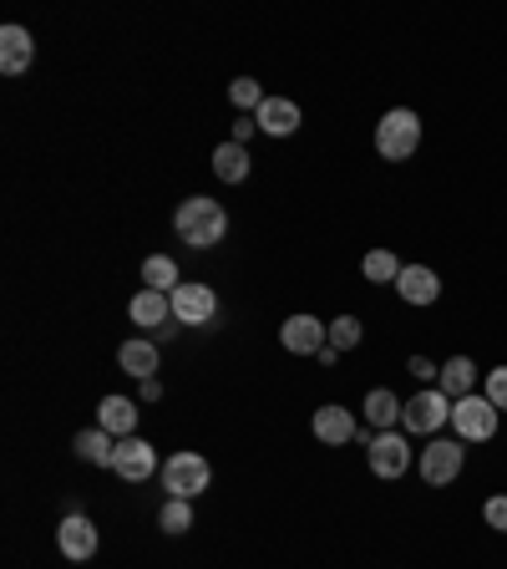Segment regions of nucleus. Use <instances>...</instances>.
<instances>
[{"label":"nucleus","instance_id":"a878e982","mask_svg":"<svg viewBox=\"0 0 507 569\" xmlns=\"http://www.w3.org/2000/svg\"><path fill=\"white\" fill-rule=\"evenodd\" d=\"M229 102H233L239 112H259V108H264V87H259L254 77H233V81H229Z\"/></svg>","mask_w":507,"mask_h":569},{"label":"nucleus","instance_id":"f257e3e1","mask_svg":"<svg viewBox=\"0 0 507 569\" xmlns=\"http://www.w3.org/2000/svg\"><path fill=\"white\" fill-rule=\"evenodd\" d=\"M173 229H178V239H183L188 250H214V244H224V235H229V214H224V204L193 193V199L178 204Z\"/></svg>","mask_w":507,"mask_h":569},{"label":"nucleus","instance_id":"a211bd4d","mask_svg":"<svg viewBox=\"0 0 507 569\" xmlns=\"http://www.w3.org/2000/svg\"><path fill=\"white\" fill-rule=\"evenodd\" d=\"M436 387H442L452 402H457V396H472L477 392V362H472V356H446Z\"/></svg>","mask_w":507,"mask_h":569},{"label":"nucleus","instance_id":"c85d7f7f","mask_svg":"<svg viewBox=\"0 0 507 569\" xmlns=\"http://www.w3.org/2000/svg\"><path fill=\"white\" fill-rule=\"evenodd\" d=\"M482 519H487V529L507 534V493H492L487 504H482Z\"/></svg>","mask_w":507,"mask_h":569},{"label":"nucleus","instance_id":"39448f33","mask_svg":"<svg viewBox=\"0 0 507 569\" xmlns=\"http://www.w3.org/2000/svg\"><path fill=\"white\" fill-rule=\"evenodd\" d=\"M497 422H503V412L492 407L482 392L452 402V427H457L461 443H487V438H497Z\"/></svg>","mask_w":507,"mask_h":569},{"label":"nucleus","instance_id":"6e6552de","mask_svg":"<svg viewBox=\"0 0 507 569\" xmlns=\"http://www.w3.org/2000/svg\"><path fill=\"white\" fill-rule=\"evenodd\" d=\"M163 463H157L153 443L148 438H117V458H112V473L123 478V483H148Z\"/></svg>","mask_w":507,"mask_h":569},{"label":"nucleus","instance_id":"f3484780","mask_svg":"<svg viewBox=\"0 0 507 569\" xmlns=\"http://www.w3.org/2000/svg\"><path fill=\"white\" fill-rule=\"evenodd\" d=\"M117 366H123L127 377L153 381L157 377V346H153V341H142V336H132V341L117 346Z\"/></svg>","mask_w":507,"mask_h":569},{"label":"nucleus","instance_id":"7ed1b4c3","mask_svg":"<svg viewBox=\"0 0 507 569\" xmlns=\"http://www.w3.org/2000/svg\"><path fill=\"white\" fill-rule=\"evenodd\" d=\"M452 422V396L442 387H421L416 396H406V407H401V427L411 432V438H442V427Z\"/></svg>","mask_w":507,"mask_h":569},{"label":"nucleus","instance_id":"2eb2a0df","mask_svg":"<svg viewBox=\"0 0 507 569\" xmlns=\"http://www.w3.org/2000/svg\"><path fill=\"white\" fill-rule=\"evenodd\" d=\"M254 123H259V132H269V138H290L294 127H300V102H290V97H264V108L254 112Z\"/></svg>","mask_w":507,"mask_h":569},{"label":"nucleus","instance_id":"0eeeda50","mask_svg":"<svg viewBox=\"0 0 507 569\" xmlns=\"http://www.w3.org/2000/svg\"><path fill=\"white\" fill-rule=\"evenodd\" d=\"M173 301V320L178 326H208V320L218 316V295L214 284H199V280H183L178 290L168 295Z\"/></svg>","mask_w":507,"mask_h":569},{"label":"nucleus","instance_id":"9d476101","mask_svg":"<svg viewBox=\"0 0 507 569\" xmlns=\"http://www.w3.org/2000/svg\"><path fill=\"white\" fill-rule=\"evenodd\" d=\"M366 453H370V473L385 478V483H396V478L411 468V443H406L401 432H381Z\"/></svg>","mask_w":507,"mask_h":569},{"label":"nucleus","instance_id":"4468645a","mask_svg":"<svg viewBox=\"0 0 507 569\" xmlns=\"http://www.w3.org/2000/svg\"><path fill=\"white\" fill-rule=\"evenodd\" d=\"M309 432L320 438L325 447H345V443H355V417H351V407H315V417H309Z\"/></svg>","mask_w":507,"mask_h":569},{"label":"nucleus","instance_id":"423d86ee","mask_svg":"<svg viewBox=\"0 0 507 569\" xmlns=\"http://www.w3.org/2000/svg\"><path fill=\"white\" fill-rule=\"evenodd\" d=\"M461 463H467V447L457 443V438H431L427 447H421V478H427L431 489H446L452 478L461 473Z\"/></svg>","mask_w":507,"mask_h":569},{"label":"nucleus","instance_id":"1a4fd4ad","mask_svg":"<svg viewBox=\"0 0 507 569\" xmlns=\"http://www.w3.org/2000/svg\"><path fill=\"white\" fill-rule=\"evenodd\" d=\"M279 346L294 351V356H320V351L330 346V326L315 316H290L279 326Z\"/></svg>","mask_w":507,"mask_h":569},{"label":"nucleus","instance_id":"6ab92c4d","mask_svg":"<svg viewBox=\"0 0 507 569\" xmlns=\"http://www.w3.org/2000/svg\"><path fill=\"white\" fill-rule=\"evenodd\" d=\"M127 316H132V326H168V316H173V301L163 295V290H138L132 295V305H127Z\"/></svg>","mask_w":507,"mask_h":569},{"label":"nucleus","instance_id":"9b49d317","mask_svg":"<svg viewBox=\"0 0 507 569\" xmlns=\"http://www.w3.org/2000/svg\"><path fill=\"white\" fill-rule=\"evenodd\" d=\"M56 549L66 554V559H92L97 554V523L87 519V514H66L62 523H56Z\"/></svg>","mask_w":507,"mask_h":569},{"label":"nucleus","instance_id":"c756f323","mask_svg":"<svg viewBox=\"0 0 507 569\" xmlns=\"http://www.w3.org/2000/svg\"><path fill=\"white\" fill-rule=\"evenodd\" d=\"M406 366H411V377H421V381H436V377H442V366L431 362V356H411Z\"/></svg>","mask_w":507,"mask_h":569},{"label":"nucleus","instance_id":"412c9836","mask_svg":"<svg viewBox=\"0 0 507 569\" xmlns=\"http://www.w3.org/2000/svg\"><path fill=\"white\" fill-rule=\"evenodd\" d=\"M401 407H406V402H401L391 387H376V392H366V422L381 427V432H396Z\"/></svg>","mask_w":507,"mask_h":569},{"label":"nucleus","instance_id":"b1692460","mask_svg":"<svg viewBox=\"0 0 507 569\" xmlns=\"http://www.w3.org/2000/svg\"><path fill=\"white\" fill-rule=\"evenodd\" d=\"M157 529L163 534H188L193 529V504L188 498H168V504L157 508Z\"/></svg>","mask_w":507,"mask_h":569},{"label":"nucleus","instance_id":"5701e85b","mask_svg":"<svg viewBox=\"0 0 507 569\" xmlns=\"http://www.w3.org/2000/svg\"><path fill=\"white\" fill-rule=\"evenodd\" d=\"M214 174L224 178V184H244L249 178V153H244V142H218L214 148Z\"/></svg>","mask_w":507,"mask_h":569},{"label":"nucleus","instance_id":"bb28decb","mask_svg":"<svg viewBox=\"0 0 507 569\" xmlns=\"http://www.w3.org/2000/svg\"><path fill=\"white\" fill-rule=\"evenodd\" d=\"M360 336H366V326H360L355 316L330 320V351H355L360 346Z\"/></svg>","mask_w":507,"mask_h":569},{"label":"nucleus","instance_id":"4be33fe9","mask_svg":"<svg viewBox=\"0 0 507 569\" xmlns=\"http://www.w3.org/2000/svg\"><path fill=\"white\" fill-rule=\"evenodd\" d=\"M178 260L173 254H148L142 260V290H163V295H173L178 290Z\"/></svg>","mask_w":507,"mask_h":569},{"label":"nucleus","instance_id":"ddd939ff","mask_svg":"<svg viewBox=\"0 0 507 569\" xmlns=\"http://www.w3.org/2000/svg\"><path fill=\"white\" fill-rule=\"evenodd\" d=\"M36 62V41L26 26H0V72L5 77H21V72H31Z\"/></svg>","mask_w":507,"mask_h":569},{"label":"nucleus","instance_id":"393cba45","mask_svg":"<svg viewBox=\"0 0 507 569\" xmlns=\"http://www.w3.org/2000/svg\"><path fill=\"white\" fill-rule=\"evenodd\" d=\"M360 269H366L370 284H396V275H401V265H396V254L391 250H370L366 260H360Z\"/></svg>","mask_w":507,"mask_h":569},{"label":"nucleus","instance_id":"cd10ccee","mask_svg":"<svg viewBox=\"0 0 507 569\" xmlns=\"http://www.w3.org/2000/svg\"><path fill=\"white\" fill-rule=\"evenodd\" d=\"M482 396H487L497 412H507V366H492L487 377H482Z\"/></svg>","mask_w":507,"mask_h":569},{"label":"nucleus","instance_id":"f03ea898","mask_svg":"<svg viewBox=\"0 0 507 569\" xmlns=\"http://www.w3.org/2000/svg\"><path fill=\"white\" fill-rule=\"evenodd\" d=\"M421 148V117H416L411 108H391L376 123V153H381L385 163H406Z\"/></svg>","mask_w":507,"mask_h":569},{"label":"nucleus","instance_id":"20e7f679","mask_svg":"<svg viewBox=\"0 0 507 569\" xmlns=\"http://www.w3.org/2000/svg\"><path fill=\"white\" fill-rule=\"evenodd\" d=\"M208 478H214V468H208V458H199V453H173V458L157 468V483L168 489V498H188V504L208 489Z\"/></svg>","mask_w":507,"mask_h":569},{"label":"nucleus","instance_id":"f8f14e48","mask_svg":"<svg viewBox=\"0 0 507 569\" xmlns=\"http://www.w3.org/2000/svg\"><path fill=\"white\" fill-rule=\"evenodd\" d=\"M396 295L406 305H436V295H442V275H436L431 265H401Z\"/></svg>","mask_w":507,"mask_h":569},{"label":"nucleus","instance_id":"aec40b11","mask_svg":"<svg viewBox=\"0 0 507 569\" xmlns=\"http://www.w3.org/2000/svg\"><path fill=\"white\" fill-rule=\"evenodd\" d=\"M77 458L92 463V468H112V458H117V438L112 432H102V427H87V432H77Z\"/></svg>","mask_w":507,"mask_h":569},{"label":"nucleus","instance_id":"dca6fc26","mask_svg":"<svg viewBox=\"0 0 507 569\" xmlns=\"http://www.w3.org/2000/svg\"><path fill=\"white\" fill-rule=\"evenodd\" d=\"M97 427L112 432V438H138V402H127V396H102Z\"/></svg>","mask_w":507,"mask_h":569}]
</instances>
